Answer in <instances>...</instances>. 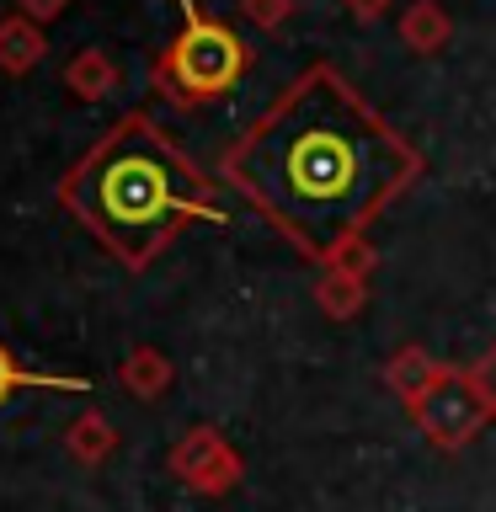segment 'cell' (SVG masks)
Wrapping results in <instances>:
<instances>
[{
	"mask_svg": "<svg viewBox=\"0 0 496 512\" xmlns=\"http://www.w3.org/2000/svg\"><path fill=\"white\" fill-rule=\"evenodd\" d=\"M470 379L480 384V395H486V406L496 411V347L486 352V358H480L475 368H470Z\"/></svg>",
	"mask_w": 496,
	"mask_h": 512,
	"instance_id": "obj_13",
	"label": "cell"
},
{
	"mask_svg": "<svg viewBox=\"0 0 496 512\" xmlns=\"http://www.w3.org/2000/svg\"><path fill=\"white\" fill-rule=\"evenodd\" d=\"M411 416H416V427L427 432V443H438L454 454V448H464L480 427H486L491 406H486V395H480V384L470 379V368H443V374L411 400Z\"/></svg>",
	"mask_w": 496,
	"mask_h": 512,
	"instance_id": "obj_4",
	"label": "cell"
},
{
	"mask_svg": "<svg viewBox=\"0 0 496 512\" xmlns=\"http://www.w3.org/2000/svg\"><path fill=\"white\" fill-rule=\"evenodd\" d=\"M182 38L171 43V54L160 59V91L176 96V102H208V96H224L235 86L240 75H246V43H240V32H230L224 22H208V16L182 0Z\"/></svg>",
	"mask_w": 496,
	"mask_h": 512,
	"instance_id": "obj_3",
	"label": "cell"
},
{
	"mask_svg": "<svg viewBox=\"0 0 496 512\" xmlns=\"http://www.w3.org/2000/svg\"><path fill=\"white\" fill-rule=\"evenodd\" d=\"M43 54V38L38 27L27 22H0V64H11V70H27L32 59Z\"/></svg>",
	"mask_w": 496,
	"mask_h": 512,
	"instance_id": "obj_8",
	"label": "cell"
},
{
	"mask_svg": "<svg viewBox=\"0 0 496 512\" xmlns=\"http://www.w3.org/2000/svg\"><path fill=\"white\" fill-rule=\"evenodd\" d=\"M406 32H411L416 48H438V43L448 38V22H443V16L432 11V6H422V11H416L411 22H406Z\"/></svg>",
	"mask_w": 496,
	"mask_h": 512,
	"instance_id": "obj_12",
	"label": "cell"
},
{
	"mask_svg": "<svg viewBox=\"0 0 496 512\" xmlns=\"http://www.w3.org/2000/svg\"><path fill=\"white\" fill-rule=\"evenodd\" d=\"M123 379L134 395H160L166 390V363H160L155 352H134V358L123 363Z\"/></svg>",
	"mask_w": 496,
	"mask_h": 512,
	"instance_id": "obj_11",
	"label": "cell"
},
{
	"mask_svg": "<svg viewBox=\"0 0 496 512\" xmlns=\"http://www.w3.org/2000/svg\"><path fill=\"white\" fill-rule=\"evenodd\" d=\"M384 6V0H352V11H363V16H374Z\"/></svg>",
	"mask_w": 496,
	"mask_h": 512,
	"instance_id": "obj_16",
	"label": "cell"
},
{
	"mask_svg": "<svg viewBox=\"0 0 496 512\" xmlns=\"http://www.w3.org/2000/svg\"><path fill=\"white\" fill-rule=\"evenodd\" d=\"M70 86H75L80 96H102V91L112 86V64L96 54V48H86V54L70 64Z\"/></svg>",
	"mask_w": 496,
	"mask_h": 512,
	"instance_id": "obj_10",
	"label": "cell"
},
{
	"mask_svg": "<svg viewBox=\"0 0 496 512\" xmlns=\"http://www.w3.org/2000/svg\"><path fill=\"white\" fill-rule=\"evenodd\" d=\"M112 448H118V432H112L102 416H80V422L70 427V454L80 464H102Z\"/></svg>",
	"mask_w": 496,
	"mask_h": 512,
	"instance_id": "obj_6",
	"label": "cell"
},
{
	"mask_svg": "<svg viewBox=\"0 0 496 512\" xmlns=\"http://www.w3.org/2000/svg\"><path fill=\"white\" fill-rule=\"evenodd\" d=\"M438 374H443V368L432 363L427 352H416V347H411V352H400V358L390 363V384H395V390L406 395V400H416V395H422Z\"/></svg>",
	"mask_w": 496,
	"mask_h": 512,
	"instance_id": "obj_7",
	"label": "cell"
},
{
	"mask_svg": "<svg viewBox=\"0 0 496 512\" xmlns=\"http://www.w3.org/2000/svg\"><path fill=\"white\" fill-rule=\"evenodd\" d=\"M171 470L187 480L192 491H230L235 480H240V459H235V448L219 438V432H192L187 443H176V454H171Z\"/></svg>",
	"mask_w": 496,
	"mask_h": 512,
	"instance_id": "obj_5",
	"label": "cell"
},
{
	"mask_svg": "<svg viewBox=\"0 0 496 512\" xmlns=\"http://www.w3.org/2000/svg\"><path fill=\"white\" fill-rule=\"evenodd\" d=\"M416 171V150L331 64L304 70L224 155V176L310 256L358 240Z\"/></svg>",
	"mask_w": 496,
	"mask_h": 512,
	"instance_id": "obj_1",
	"label": "cell"
},
{
	"mask_svg": "<svg viewBox=\"0 0 496 512\" xmlns=\"http://www.w3.org/2000/svg\"><path fill=\"white\" fill-rule=\"evenodd\" d=\"M246 11L256 22H278V16H288V0H246Z\"/></svg>",
	"mask_w": 496,
	"mask_h": 512,
	"instance_id": "obj_14",
	"label": "cell"
},
{
	"mask_svg": "<svg viewBox=\"0 0 496 512\" xmlns=\"http://www.w3.org/2000/svg\"><path fill=\"white\" fill-rule=\"evenodd\" d=\"M64 6V0H27V11H38V16H54Z\"/></svg>",
	"mask_w": 496,
	"mask_h": 512,
	"instance_id": "obj_15",
	"label": "cell"
},
{
	"mask_svg": "<svg viewBox=\"0 0 496 512\" xmlns=\"http://www.w3.org/2000/svg\"><path fill=\"white\" fill-rule=\"evenodd\" d=\"M75 219L128 267H144L192 219H224L203 171L150 118H123L64 182Z\"/></svg>",
	"mask_w": 496,
	"mask_h": 512,
	"instance_id": "obj_2",
	"label": "cell"
},
{
	"mask_svg": "<svg viewBox=\"0 0 496 512\" xmlns=\"http://www.w3.org/2000/svg\"><path fill=\"white\" fill-rule=\"evenodd\" d=\"M22 384H38V390H91L86 379H54V374H27L22 363L11 358L6 347H0V400H6L11 390H22Z\"/></svg>",
	"mask_w": 496,
	"mask_h": 512,
	"instance_id": "obj_9",
	"label": "cell"
}]
</instances>
